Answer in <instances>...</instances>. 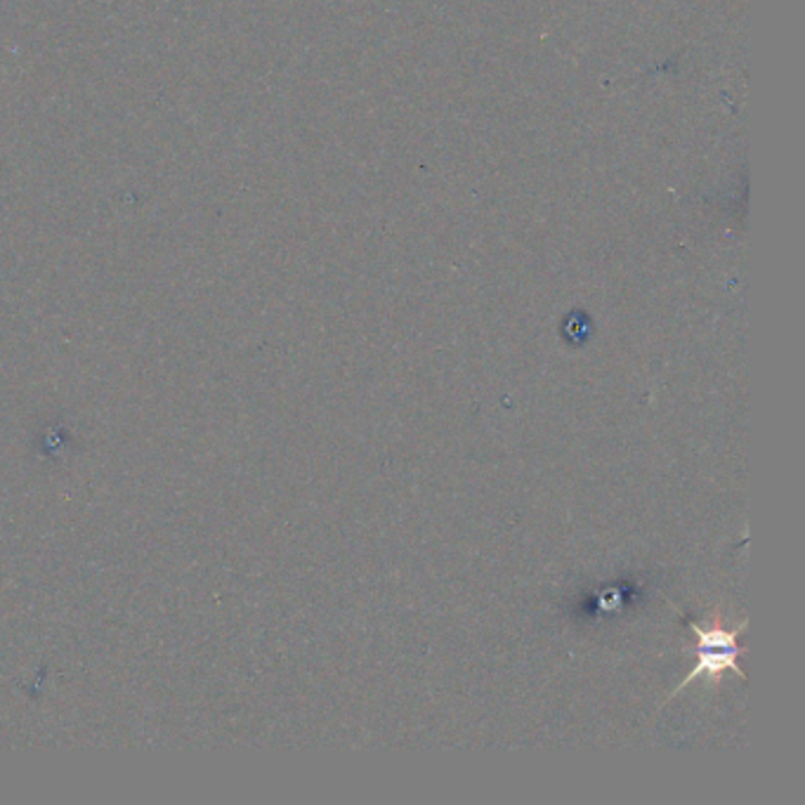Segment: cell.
<instances>
[{
	"mask_svg": "<svg viewBox=\"0 0 805 805\" xmlns=\"http://www.w3.org/2000/svg\"><path fill=\"white\" fill-rule=\"evenodd\" d=\"M688 626L697 638V647H695L697 664L692 666L690 674L682 678V682L666 701H674L685 688H688V685H692L699 678H707L713 685L721 682L728 671H732L742 680L746 678L738 664V659L742 655V647L738 645V636L746 628V619H742L738 626H732V628H725L721 624H713V626L705 628L697 622H688Z\"/></svg>",
	"mask_w": 805,
	"mask_h": 805,
	"instance_id": "obj_1",
	"label": "cell"
}]
</instances>
